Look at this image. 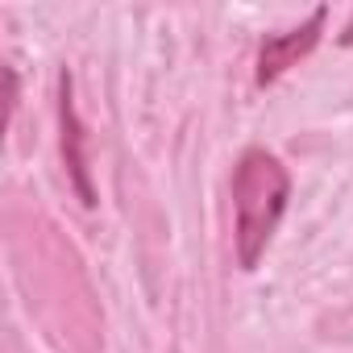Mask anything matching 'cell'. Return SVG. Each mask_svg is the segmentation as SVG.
Segmentation results:
<instances>
[{
  "label": "cell",
  "instance_id": "cell-1",
  "mask_svg": "<svg viewBox=\"0 0 353 353\" xmlns=\"http://www.w3.org/2000/svg\"><path fill=\"white\" fill-rule=\"evenodd\" d=\"M291 200V174L279 154L250 145L233 166V245L241 270H254L279 233Z\"/></svg>",
  "mask_w": 353,
  "mask_h": 353
},
{
  "label": "cell",
  "instance_id": "cell-4",
  "mask_svg": "<svg viewBox=\"0 0 353 353\" xmlns=\"http://www.w3.org/2000/svg\"><path fill=\"white\" fill-rule=\"evenodd\" d=\"M341 46H353V21L345 26V34H341Z\"/></svg>",
  "mask_w": 353,
  "mask_h": 353
},
{
  "label": "cell",
  "instance_id": "cell-2",
  "mask_svg": "<svg viewBox=\"0 0 353 353\" xmlns=\"http://www.w3.org/2000/svg\"><path fill=\"white\" fill-rule=\"evenodd\" d=\"M324 21H328V9L320 5V9L307 13V21H299V26H291V30H283V34H270V38L258 46V71H254L258 88H270V83L283 79L299 59H307V54L316 50L320 34H324Z\"/></svg>",
  "mask_w": 353,
  "mask_h": 353
},
{
  "label": "cell",
  "instance_id": "cell-3",
  "mask_svg": "<svg viewBox=\"0 0 353 353\" xmlns=\"http://www.w3.org/2000/svg\"><path fill=\"white\" fill-rule=\"evenodd\" d=\"M59 125H63V162H67V170H71V183H75L79 200L92 208V204H96V192H92V179H88L83 125H79V112H75V96H71V75H67V71L59 75Z\"/></svg>",
  "mask_w": 353,
  "mask_h": 353
}]
</instances>
